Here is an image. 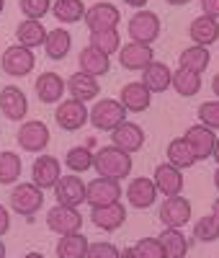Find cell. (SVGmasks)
I'll return each mask as SVG.
<instances>
[{"label":"cell","instance_id":"1","mask_svg":"<svg viewBox=\"0 0 219 258\" xmlns=\"http://www.w3.org/2000/svg\"><path fill=\"white\" fill-rule=\"evenodd\" d=\"M93 168L98 170V176L103 178H126L131 173V155L124 153V150H119L116 145L111 147H101L98 153L93 155Z\"/></svg>","mask_w":219,"mask_h":258},{"label":"cell","instance_id":"21","mask_svg":"<svg viewBox=\"0 0 219 258\" xmlns=\"http://www.w3.org/2000/svg\"><path fill=\"white\" fill-rule=\"evenodd\" d=\"M152 181H155L158 194H163V197H178V194L183 191V173H181V168H175L170 163L158 165Z\"/></svg>","mask_w":219,"mask_h":258},{"label":"cell","instance_id":"40","mask_svg":"<svg viewBox=\"0 0 219 258\" xmlns=\"http://www.w3.org/2000/svg\"><path fill=\"white\" fill-rule=\"evenodd\" d=\"M131 250H134L139 258H165L163 245H160V240H158V238H144V240H139Z\"/></svg>","mask_w":219,"mask_h":258},{"label":"cell","instance_id":"47","mask_svg":"<svg viewBox=\"0 0 219 258\" xmlns=\"http://www.w3.org/2000/svg\"><path fill=\"white\" fill-rule=\"evenodd\" d=\"M121 258H139V255L131 250V248H126V250H121Z\"/></svg>","mask_w":219,"mask_h":258},{"label":"cell","instance_id":"9","mask_svg":"<svg viewBox=\"0 0 219 258\" xmlns=\"http://www.w3.org/2000/svg\"><path fill=\"white\" fill-rule=\"evenodd\" d=\"M47 227L57 235H70V232H80L83 227V214L78 212V207H52L47 212Z\"/></svg>","mask_w":219,"mask_h":258},{"label":"cell","instance_id":"5","mask_svg":"<svg viewBox=\"0 0 219 258\" xmlns=\"http://www.w3.org/2000/svg\"><path fill=\"white\" fill-rule=\"evenodd\" d=\"M160 36V18L152 11H137L129 18V39L139 44H152Z\"/></svg>","mask_w":219,"mask_h":258},{"label":"cell","instance_id":"50","mask_svg":"<svg viewBox=\"0 0 219 258\" xmlns=\"http://www.w3.org/2000/svg\"><path fill=\"white\" fill-rule=\"evenodd\" d=\"M211 214H214V217H216V220H219V199H216V202H214V207H211Z\"/></svg>","mask_w":219,"mask_h":258},{"label":"cell","instance_id":"2","mask_svg":"<svg viewBox=\"0 0 219 258\" xmlns=\"http://www.w3.org/2000/svg\"><path fill=\"white\" fill-rule=\"evenodd\" d=\"M88 121H91L96 129H101V132H111V129H116L121 121H126V109L121 106V101L101 98V101H96V106L91 109Z\"/></svg>","mask_w":219,"mask_h":258},{"label":"cell","instance_id":"24","mask_svg":"<svg viewBox=\"0 0 219 258\" xmlns=\"http://www.w3.org/2000/svg\"><path fill=\"white\" fill-rule=\"evenodd\" d=\"M67 93H70L72 98L83 101V103H88L91 98H98V93H101L98 78L88 75V73H83V70L72 73V75L67 78Z\"/></svg>","mask_w":219,"mask_h":258},{"label":"cell","instance_id":"8","mask_svg":"<svg viewBox=\"0 0 219 258\" xmlns=\"http://www.w3.org/2000/svg\"><path fill=\"white\" fill-rule=\"evenodd\" d=\"M49 126L44 121H24L16 135V142L24 153H41L49 145Z\"/></svg>","mask_w":219,"mask_h":258},{"label":"cell","instance_id":"39","mask_svg":"<svg viewBox=\"0 0 219 258\" xmlns=\"http://www.w3.org/2000/svg\"><path fill=\"white\" fill-rule=\"evenodd\" d=\"M18 8L26 18H44L52 11V0H18Z\"/></svg>","mask_w":219,"mask_h":258},{"label":"cell","instance_id":"45","mask_svg":"<svg viewBox=\"0 0 219 258\" xmlns=\"http://www.w3.org/2000/svg\"><path fill=\"white\" fill-rule=\"evenodd\" d=\"M124 3H126L129 8H137V11H139V8L147 6V0H124Z\"/></svg>","mask_w":219,"mask_h":258},{"label":"cell","instance_id":"7","mask_svg":"<svg viewBox=\"0 0 219 258\" xmlns=\"http://www.w3.org/2000/svg\"><path fill=\"white\" fill-rule=\"evenodd\" d=\"M121 199V186L116 178H93L91 183L85 186V204H91L93 207H106V204H111V202H119Z\"/></svg>","mask_w":219,"mask_h":258},{"label":"cell","instance_id":"34","mask_svg":"<svg viewBox=\"0 0 219 258\" xmlns=\"http://www.w3.org/2000/svg\"><path fill=\"white\" fill-rule=\"evenodd\" d=\"M168 163L175 165V168H181V170H186V168H191L196 163L193 150L188 147V142L183 137H175V140L168 142Z\"/></svg>","mask_w":219,"mask_h":258},{"label":"cell","instance_id":"6","mask_svg":"<svg viewBox=\"0 0 219 258\" xmlns=\"http://www.w3.org/2000/svg\"><path fill=\"white\" fill-rule=\"evenodd\" d=\"M88 116H91V111L85 109V103L72 98V96L59 101L57 111H54V119H57L59 129H64V132H78V129L88 121Z\"/></svg>","mask_w":219,"mask_h":258},{"label":"cell","instance_id":"25","mask_svg":"<svg viewBox=\"0 0 219 258\" xmlns=\"http://www.w3.org/2000/svg\"><path fill=\"white\" fill-rule=\"evenodd\" d=\"M142 83L147 85L152 93H163V91L170 88V83H173V70L168 68L165 62H155V59H152L147 68L142 70Z\"/></svg>","mask_w":219,"mask_h":258},{"label":"cell","instance_id":"41","mask_svg":"<svg viewBox=\"0 0 219 258\" xmlns=\"http://www.w3.org/2000/svg\"><path fill=\"white\" fill-rule=\"evenodd\" d=\"M199 121L209 129H219V101H206L199 106Z\"/></svg>","mask_w":219,"mask_h":258},{"label":"cell","instance_id":"18","mask_svg":"<svg viewBox=\"0 0 219 258\" xmlns=\"http://www.w3.org/2000/svg\"><path fill=\"white\" fill-rule=\"evenodd\" d=\"M91 222H93L98 230L114 232V230H119V227L126 222V207H124L121 202H111V204H106V207H93Z\"/></svg>","mask_w":219,"mask_h":258},{"label":"cell","instance_id":"27","mask_svg":"<svg viewBox=\"0 0 219 258\" xmlns=\"http://www.w3.org/2000/svg\"><path fill=\"white\" fill-rule=\"evenodd\" d=\"M78 64H80V70H83V73L93 75V78H101V75H106L108 70H111V59H108V54L98 52V49L91 47V44H88V47L80 52Z\"/></svg>","mask_w":219,"mask_h":258},{"label":"cell","instance_id":"53","mask_svg":"<svg viewBox=\"0 0 219 258\" xmlns=\"http://www.w3.org/2000/svg\"><path fill=\"white\" fill-rule=\"evenodd\" d=\"M0 258H6V245H3V240H0Z\"/></svg>","mask_w":219,"mask_h":258},{"label":"cell","instance_id":"32","mask_svg":"<svg viewBox=\"0 0 219 258\" xmlns=\"http://www.w3.org/2000/svg\"><path fill=\"white\" fill-rule=\"evenodd\" d=\"M209 62H211V52L209 47H199V44H193L188 49L181 52L178 57V64L183 70H193V73H204L209 68Z\"/></svg>","mask_w":219,"mask_h":258},{"label":"cell","instance_id":"54","mask_svg":"<svg viewBox=\"0 0 219 258\" xmlns=\"http://www.w3.org/2000/svg\"><path fill=\"white\" fill-rule=\"evenodd\" d=\"M3 8H6V0H0V13H3Z\"/></svg>","mask_w":219,"mask_h":258},{"label":"cell","instance_id":"22","mask_svg":"<svg viewBox=\"0 0 219 258\" xmlns=\"http://www.w3.org/2000/svg\"><path fill=\"white\" fill-rule=\"evenodd\" d=\"M126 199L134 209H150L158 202V186L152 178H134L126 186Z\"/></svg>","mask_w":219,"mask_h":258},{"label":"cell","instance_id":"13","mask_svg":"<svg viewBox=\"0 0 219 258\" xmlns=\"http://www.w3.org/2000/svg\"><path fill=\"white\" fill-rule=\"evenodd\" d=\"M191 214H193L191 202L183 199L181 194L178 197H165V202L160 204V222H165V227H178L181 230L183 225H188Z\"/></svg>","mask_w":219,"mask_h":258},{"label":"cell","instance_id":"51","mask_svg":"<svg viewBox=\"0 0 219 258\" xmlns=\"http://www.w3.org/2000/svg\"><path fill=\"white\" fill-rule=\"evenodd\" d=\"M214 186H216V191H219V168L214 170Z\"/></svg>","mask_w":219,"mask_h":258},{"label":"cell","instance_id":"11","mask_svg":"<svg viewBox=\"0 0 219 258\" xmlns=\"http://www.w3.org/2000/svg\"><path fill=\"white\" fill-rule=\"evenodd\" d=\"M62 178V165L54 155H39L31 165V183H36L41 191L54 188Z\"/></svg>","mask_w":219,"mask_h":258},{"label":"cell","instance_id":"17","mask_svg":"<svg viewBox=\"0 0 219 258\" xmlns=\"http://www.w3.org/2000/svg\"><path fill=\"white\" fill-rule=\"evenodd\" d=\"M119 101H121V106H124L129 114H142V111L150 109V103H152V91L147 88L142 80H137V83H126L124 88H121Z\"/></svg>","mask_w":219,"mask_h":258},{"label":"cell","instance_id":"4","mask_svg":"<svg viewBox=\"0 0 219 258\" xmlns=\"http://www.w3.org/2000/svg\"><path fill=\"white\" fill-rule=\"evenodd\" d=\"M36 64V57H34V49L24 47V44H13L3 52V57H0V68H3V73H8L11 78H24L34 70Z\"/></svg>","mask_w":219,"mask_h":258},{"label":"cell","instance_id":"12","mask_svg":"<svg viewBox=\"0 0 219 258\" xmlns=\"http://www.w3.org/2000/svg\"><path fill=\"white\" fill-rule=\"evenodd\" d=\"M121 21V13L114 3H96L91 8H85V26L88 31H106L116 29Z\"/></svg>","mask_w":219,"mask_h":258},{"label":"cell","instance_id":"35","mask_svg":"<svg viewBox=\"0 0 219 258\" xmlns=\"http://www.w3.org/2000/svg\"><path fill=\"white\" fill-rule=\"evenodd\" d=\"M93 150L91 145H80V147H72L67 150V155H64V165H67L72 173H85V170L93 168Z\"/></svg>","mask_w":219,"mask_h":258},{"label":"cell","instance_id":"19","mask_svg":"<svg viewBox=\"0 0 219 258\" xmlns=\"http://www.w3.org/2000/svg\"><path fill=\"white\" fill-rule=\"evenodd\" d=\"M54 199L62 207H80L85 204V183L78 178V173L72 176H62L54 186Z\"/></svg>","mask_w":219,"mask_h":258},{"label":"cell","instance_id":"31","mask_svg":"<svg viewBox=\"0 0 219 258\" xmlns=\"http://www.w3.org/2000/svg\"><path fill=\"white\" fill-rule=\"evenodd\" d=\"M52 16L59 24H78V21L85 18V3L83 0H54Z\"/></svg>","mask_w":219,"mask_h":258},{"label":"cell","instance_id":"15","mask_svg":"<svg viewBox=\"0 0 219 258\" xmlns=\"http://www.w3.org/2000/svg\"><path fill=\"white\" fill-rule=\"evenodd\" d=\"M155 59V52H152V44H139V41H129L126 47L119 49V62L124 70L131 73H142L147 64Z\"/></svg>","mask_w":219,"mask_h":258},{"label":"cell","instance_id":"16","mask_svg":"<svg viewBox=\"0 0 219 258\" xmlns=\"http://www.w3.org/2000/svg\"><path fill=\"white\" fill-rule=\"evenodd\" d=\"M183 140H186L188 147L193 150L196 160H209L211 153H214L216 135H214V129H209V126H204V124H193V126H188V132L183 135Z\"/></svg>","mask_w":219,"mask_h":258},{"label":"cell","instance_id":"38","mask_svg":"<svg viewBox=\"0 0 219 258\" xmlns=\"http://www.w3.org/2000/svg\"><path fill=\"white\" fill-rule=\"evenodd\" d=\"M193 238L201 240V243H214V240H219V220L214 217V214H206V217H201L199 222L193 225Z\"/></svg>","mask_w":219,"mask_h":258},{"label":"cell","instance_id":"37","mask_svg":"<svg viewBox=\"0 0 219 258\" xmlns=\"http://www.w3.org/2000/svg\"><path fill=\"white\" fill-rule=\"evenodd\" d=\"M21 178V158L11 150L0 153V186H11Z\"/></svg>","mask_w":219,"mask_h":258},{"label":"cell","instance_id":"46","mask_svg":"<svg viewBox=\"0 0 219 258\" xmlns=\"http://www.w3.org/2000/svg\"><path fill=\"white\" fill-rule=\"evenodd\" d=\"M211 91L216 93V98H219V73L214 75V80H211Z\"/></svg>","mask_w":219,"mask_h":258},{"label":"cell","instance_id":"29","mask_svg":"<svg viewBox=\"0 0 219 258\" xmlns=\"http://www.w3.org/2000/svg\"><path fill=\"white\" fill-rule=\"evenodd\" d=\"M170 88L183 96V98H191L201 91V73H193V70H183L178 68L173 73V83H170Z\"/></svg>","mask_w":219,"mask_h":258},{"label":"cell","instance_id":"33","mask_svg":"<svg viewBox=\"0 0 219 258\" xmlns=\"http://www.w3.org/2000/svg\"><path fill=\"white\" fill-rule=\"evenodd\" d=\"M88 243L85 235L80 232H70V235H59L57 243V258H85L88 253Z\"/></svg>","mask_w":219,"mask_h":258},{"label":"cell","instance_id":"36","mask_svg":"<svg viewBox=\"0 0 219 258\" xmlns=\"http://www.w3.org/2000/svg\"><path fill=\"white\" fill-rule=\"evenodd\" d=\"M91 47H96L98 52L111 57L114 52L121 49V36L116 29H106V31H91Z\"/></svg>","mask_w":219,"mask_h":258},{"label":"cell","instance_id":"14","mask_svg":"<svg viewBox=\"0 0 219 258\" xmlns=\"http://www.w3.org/2000/svg\"><path fill=\"white\" fill-rule=\"evenodd\" d=\"M111 142L124 150V153H139L144 147V129L134 121H121L116 129H111Z\"/></svg>","mask_w":219,"mask_h":258},{"label":"cell","instance_id":"48","mask_svg":"<svg viewBox=\"0 0 219 258\" xmlns=\"http://www.w3.org/2000/svg\"><path fill=\"white\" fill-rule=\"evenodd\" d=\"M165 3H168V6H188L191 0H165Z\"/></svg>","mask_w":219,"mask_h":258},{"label":"cell","instance_id":"10","mask_svg":"<svg viewBox=\"0 0 219 258\" xmlns=\"http://www.w3.org/2000/svg\"><path fill=\"white\" fill-rule=\"evenodd\" d=\"M0 114L8 121H24L29 114V98L18 85H6L0 91Z\"/></svg>","mask_w":219,"mask_h":258},{"label":"cell","instance_id":"20","mask_svg":"<svg viewBox=\"0 0 219 258\" xmlns=\"http://www.w3.org/2000/svg\"><path fill=\"white\" fill-rule=\"evenodd\" d=\"M34 91H36V98L41 103H59L64 91H67V83L57 73H41L34 83Z\"/></svg>","mask_w":219,"mask_h":258},{"label":"cell","instance_id":"28","mask_svg":"<svg viewBox=\"0 0 219 258\" xmlns=\"http://www.w3.org/2000/svg\"><path fill=\"white\" fill-rule=\"evenodd\" d=\"M158 240H160V245H163L165 258H183L186 250H188V245H191V240L186 238L178 227H165V230L158 235Z\"/></svg>","mask_w":219,"mask_h":258},{"label":"cell","instance_id":"3","mask_svg":"<svg viewBox=\"0 0 219 258\" xmlns=\"http://www.w3.org/2000/svg\"><path fill=\"white\" fill-rule=\"evenodd\" d=\"M44 204V191L36 183H18L11 191V209L18 212L21 217H34Z\"/></svg>","mask_w":219,"mask_h":258},{"label":"cell","instance_id":"44","mask_svg":"<svg viewBox=\"0 0 219 258\" xmlns=\"http://www.w3.org/2000/svg\"><path fill=\"white\" fill-rule=\"evenodd\" d=\"M8 227H11V214H8V209L0 204V238L8 232Z\"/></svg>","mask_w":219,"mask_h":258},{"label":"cell","instance_id":"42","mask_svg":"<svg viewBox=\"0 0 219 258\" xmlns=\"http://www.w3.org/2000/svg\"><path fill=\"white\" fill-rule=\"evenodd\" d=\"M85 258H121V253L111 243H91V245H88Z\"/></svg>","mask_w":219,"mask_h":258},{"label":"cell","instance_id":"52","mask_svg":"<svg viewBox=\"0 0 219 258\" xmlns=\"http://www.w3.org/2000/svg\"><path fill=\"white\" fill-rule=\"evenodd\" d=\"M24 258H44V255H41V253H26Z\"/></svg>","mask_w":219,"mask_h":258},{"label":"cell","instance_id":"30","mask_svg":"<svg viewBox=\"0 0 219 258\" xmlns=\"http://www.w3.org/2000/svg\"><path fill=\"white\" fill-rule=\"evenodd\" d=\"M72 47V36L64 29H52L47 31V39H44V52H47L49 59H64Z\"/></svg>","mask_w":219,"mask_h":258},{"label":"cell","instance_id":"23","mask_svg":"<svg viewBox=\"0 0 219 258\" xmlns=\"http://www.w3.org/2000/svg\"><path fill=\"white\" fill-rule=\"evenodd\" d=\"M188 36H191L193 44L211 47L214 41H219V18H211V16L193 18L191 26H188Z\"/></svg>","mask_w":219,"mask_h":258},{"label":"cell","instance_id":"49","mask_svg":"<svg viewBox=\"0 0 219 258\" xmlns=\"http://www.w3.org/2000/svg\"><path fill=\"white\" fill-rule=\"evenodd\" d=\"M211 158L219 163V137H216V142H214V153H211Z\"/></svg>","mask_w":219,"mask_h":258},{"label":"cell","instance_id":"43","mask_svg":"<svg viewBox=\"0 0 219 258\" xmlns=\"http://www.w3.org/2000/svg\"><path fill=\"white\" fill-rule=\"evenodd\" d=\"M201 11H204V16L219 18V0H201Z\"/></svg>","mask_w":219,"mask_h":258},{"label":"cell","instance_id":"26","mask_svg":"<svg viewBox=\"0 0 219 258\" xmlns=\"http://www.w3.org/2000/svg\"><path fill=\"white\" fill-rule=\"evenodd\" d=\"M44 39H47V29L41 26L39 18H24L16 26V41L24 44V47H29V49L44 47Z\"/></svg>","mask_w":219,"mask_h":258}]
</instances>
